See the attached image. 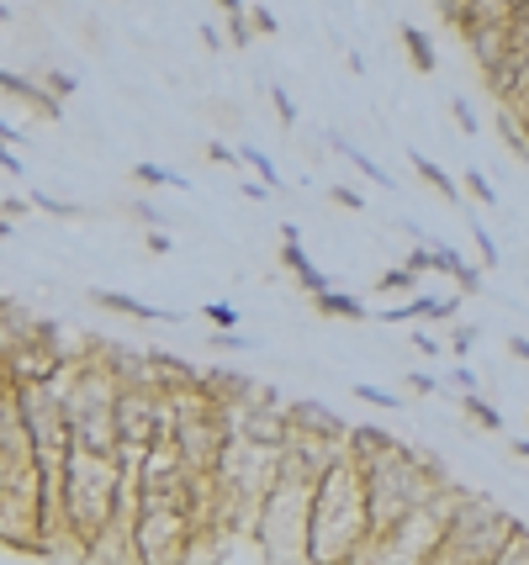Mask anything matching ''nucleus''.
Segmentation results:
<instances>
[{
  "instance_id": "nucleus-1",
  "label": "nucleus",
  "mask_w": 529,
  "mask_h": 565,
  "mask_svg": "<svg viewBox=\"0 0 529 565\" xmlns=\"http://www.w3.org/2000/svg\"><path fill=\"white\" fill-rule=\"evenodd\" d=\"M371 540V497L355 460H334L313 492V529H307V565H355L360 544Z\"/></svg>"
},
{
  "instance_id": "nucleus-2",
  "label": "nucleus",
  "mask_w": 529,
  "mask_h": 565,
  "mask_svg": "<svg viewBox=\"0 0 529 565\" xmlns=\"http://www.w3.org/2000/svg\"><path fill=\"white\" fill-rule=\"evenodd\" d=\"M117 508H123V460L96 449H70L59 476V518H64L70 555L91 561V544L112 529Z\"/></svg>"
},
{
  "instance_id": "nucleus-3",
  "label": "nucleus",
  "mask_w": 529,
  "mask_h": 565,
  "mask_svg": "<svg viewBox=\"0 0 529 565\" xmlns=\"http://www.w3.org/2000/svg\"><path fill=\"white\" fill-rule=\"evenodd\" d=\"M53 386H59V402H64V423H70L75 449H96V455H117L123 449V439H117V402H123L117 370L102 365L85 349V354L64 360Z\"/></svg>"
},
{
  "instance_id": "nucleus-4",
  "label": "nucleus",
  "mask_w": 529,
  "mask_h": 565,
  "mask_svg": "<svg viewBox=\"0 0 529 565\" xmlns=\"http://www.w3.org/2000/svg\"><path fill=\"white\" fill-rule=\"evenodd\" d=\"M366 476V497H371V534L377 529H398L403 518H413L419 508H429L434 497L451 487V476L440 470L434 455L398 444L392 455H381L377 466L360 470Z\"/></svg>"
},
{
  "instance_id": "nucleus-5",
  "label": "nucleus",
  "mask_w": 529,
  "mask_h": 565,
  "mask_svg": "<svg viewBox=\"0 0 529 565\" xmlns=\"http://www.w3.org/2000/svg\"><path fill=\"white\" fill-rule=\"evenodd\" d=\"M461 502H466V487H455L451 481L429 508H419L413 518H403L398 529H377L371 540L360 544L355 565H429V555L440 550V540H445V529H451V518H455Z\"/></svg>"
},
{
  "instance_id": "nucleus-6",
  "label": "nucleus",
  "mask_w": 529,
  "mask_h": 565,
  "mask_svg": "<svg viewBox=\"0 0 529 565\" xmlns=\"http://www.w3.org/2000/svg\"><path fill=\"white\" fill-rule=\"evenodd\" d=\"M519 529H525V523H519V518H508L493 497L466 492V502L455 508L451 529H445L440 550L429 555V565H498L504 544L514 540Z\"/></svg>"
},
{
  "instance_id": "nucleus-7",
  "label": "nucleus",
  "mask_w": 529,
  "mask_h": 565,
  "mask_svg": "<svg viewBox=\"0 0 529 565\" xmlns=\"http://www.w3.org/2000/svg\"><path fill=\"white\" fill-rule=\"evenodd\" d=\"M313 492H318V481H292V476H281L276 492L260 502V518H254L250 534L271 565H307Z\"/></svg>"
},
{
  "instance_id": "nucleus-8",
  "label": "nucleus",
  "mask_w": 529,
  "mask_h": 565,
  "mask_svg": "<svg viewBox=\"0 0 529 565\" xmlns=\"http://www.w3.org/2000/svg\"><path fill=\"white\" fill-rule=\"evenodd\" d=\"M197 518L191 508H176V502H144L138 508V561L144 565H191V544H197Z\"/></svg>"
},
{
  "instance_id": "nucleus-9",
  "label": "nucleus",
  "mask_w": 529,
  "mask_h": 565,
  "mask_svg": "<svg viewBox=\"0 0 529 565\" xmlns=\"http://www.w3.org/2000/svg\"><path fill=\"white\" fill-rule=\"evenodd\" d=\"M286 423H292V434L334 444V449H345V439H350V423L339 418L334 407H324V402H286Z\"/></svg>"
},
{
  "instance_id": "nucleus-10",
  "label": "nucleus",
  "mask_w": 529,
  "mask_h": 565,
  "mask_svg": "<svg viewBox=\"0 0 529 565\" xmlns=\"http://www.w3.org/2000/svg\"><path fill=\"white\" fill-rule=\"evenodd\" d=\"M281 270L297 275V286H303L307 296H324L334 291V275H324L313 259H307L303 248V233H297V222H281Z\"/></svg>"
},
{
  "instance_id": "nucleus-11",
  "label": "nucleus",
  "mask_w": 529,
  "mask_h": 565,
  "mask_svg": "<svg viewBox=\"0 0 529 565\" xmlns=\"http://www.w3.org/2000/svg\"><path fill=\"white\" fill-rule=\"evenodd\" d=\"M0 96H6V100H22L27 111H38L43 122H59V117H64V100L53 96L43 79H32V74L0 70Z\"/></svg>"
},
{
  "instance_id": "nucleus-12",
  "label": "nucleus",
  "mask_w": 529,
  "mask_h": 565,
  "mask_svg": "<svg viewBox=\"0 0 529 565\" xmlns=\"http://www.w3.org/2000/svg\"><path fill=\"white\" fill-rule=\"evenodd\" d=\"M202 392L218 402V407H250L254 396L265 392L254 375H244V370H233V365H212V370H202Z\"/></svg>"
},
{
  "instance_id": "nucleus-13",
  "label": "nucleus",
  "mask_w": 529,
  "mask_h": 565,
  "mask_svg": "<svg viewBox=\"0 0 529 565\" xmlns=\"http://www.w3.org/2000/svg\"><path fill=\"white\" fill-rule=\"evenodd\" d=\"M455 312H461V296H408L403 307H387L381 312V322H413V318H424V322H451Z\"/></svg>"
},
{
  "instance_id": "nucleus-14",
  "label": "nucleus",
  "mask_w": 529,
  "mask_h": 565,
  "mask_svg": "<svg viewBox=\"0 0 529 565\" xmlns=\"http://www.w3.org/2000/svg\"><path fill=\"white\" fill-rule=\"evenodd\" d=\"M91 301L102 312H117V318H133V322H180V312L170 307H154L144 296H127V291H91Z\"/></svg>"
},
{
  "instance_id": "nucleus-15",
  "label": "nucleus",
  "mask_w": 529,
  "mask_h": 565,
  "mask_svg": "<svg viewBox=\"0 0 529 565\" xmlns=\"http://www.w3.org/2000/svg\"><path fill=\"white\" fill-rule=\"evenodd\" d=\"M403 439H392V434H381V428H350V439H345V460H355V466H377L381 455H392Z\"/></svg>"
},
{
  "instance_id": "nucleus-16",
  "label": "nucleus",
  "mask_w": 529,
  "mask_h": 565,
  "mask_svg": "<svg viewBox=\"0 0 529 565\" xmlns=\"http://www.w3.org/2000/svg\"><path fill=\"white\" fill-rule=\"evenodd\" d=\"M408 164H413V174H419V180H424V185H429V191H434L440 201H451V206H461V185H455V174L445 170V164H434V159H424L419 148H408Z\"/></svg>"
},
{
  "instance_id": "nucleus-17",
  "label": "nucleus",
  "mask_w": 529,
  "mask_h": 565,
  "mask_svg": "<svg viewBox=\"0 0 529 565\" xmlns=\"http://www.w3.org/2000/svg\"><path fill=\"white\" fill-rule=\"evenodd\" d=\"M328 148H334V153H339V159H350L355 170L366 174V180H371V185H381V191H392V174L381 170L377 159H371V153H366V148H355L350 138H339V132H328Z\"/></svg>"
},
{
  "instance_id": "nucleus-18",
  "label": "nucleus",
  "mask_w": 529,
  "mask_h": 565,
  "mask_svg": "<svg viewBox=\"0 0 529 565\" xmlns=\"http://www.w3.org/2000/svg\"><path fill=\"white\" fill-rule=\"evenodd\" d=\"M313 307H318L324 318H339V322H366V318H371V312H366V301H360V296H350V291H339V286H334V291H324V296H313Z\"/></svg>"
},
{
  "instance_id": "nucleus-19",
  "label": "nucleus",
  "mask_w": 529,
  "mask_h": 565,
  "mask_svg": "<svg viewBox=\"0 0 529 565\" xmlns=\"http://www.w3.org/2000/svg\"><path fill=\"white\" fill-rule=\"evenodd\" d=\"M398 38H403V49H408V58H413V70H419V74H434V70H440V53H434V43H429L424 26L403 22V32H398Z\"/></svg>"
},
{
  "instance_id": "nucleus-20",
  "label": "nucleus",
  "mask_w": 529,
  "mask_h": 565,
  "mask_svg": "<svg viewBox=\"0 0 529 565\" xmlns=\"http://www.w3.org/2000/svg\"><path fill=\"white\" fill-rule=\"evenodd\" d=\"M377 296H419V275L408 265H392V270L377 275Z\"/></svg>"
},
{
  "instance_id": "nucleus-21",
  "label": "nucleus",
  "mask_w": 529,
  "mask_h": 565,
  "mask_svg": "<svg viewBox=\"0 0 529 565\" xmlns=\"http://www.w3.org/2000/svg\"><path fill=\"white\" fill-rule=\"evenodd\" d=\"M461 413L477 423V428H487V434H498V428H504V413H498V407H493L482 392L477 396H461Z\"/></svg>"
},
{
  "instance_id": "nucleus-22",
  "label": "nucleus",
  "mask_w": 529,
  "mask_h": 565,
  "mask_svg": "<svg viewBox=\"0 0 529 565\" xmlns=\"http://www.w3.org/2000/svg\"><path fill=\"white\" fill-rule=\"evenodd\" d=\"M239 164L254 170V180H265L271 191H281V170L271 164V153H265V148H239Z\"/></svg>"
},
{
  "instance_id": "nucleus-23",
  "label": "nucleus",
  "mask_w": 529,
  "mask_h": 565,
  "mask_svg": "<svg viewBox=\"0 0 529 565\" xmlns=\"http://www.w3.org/2000/svg\"><path fill=\"white\" fill-rule=\"evenodd\" d=\"M32 206H38V212H49V217H64V222L85 217V206H80V201H64V196H53V191H32Z\"/></svg>"
},
{
  "instance_id": "nucleus-24",
  "label": "nucleus",
  "mask_w": 529,
  "mask_h": 565,
  "mask_svg": "<svg viewBox=\"0 0 529 565\" xmlns=\"http://www.w3.org/2000/svg\"><path fill=\"white\" fill-rule=\"evenodd\" d=\"M197 318L212 322V333H239V307H233V301H207Z\"/></svg>"
},
{
  "instance_id": "nucleus-25",
  "label": "nucleus",
  "mask_w": 529,
  "mask_h": 565,
  "mask_svg": "<svg viewBox=\"0 0 529 565\" xmlns=\"http://www.w3.org/2000/svg\"><path fill=\"white\" fill-rule=\"evenodd\" d=\"M133 180H138V185H170V191H186V174L165 170V164H133Z\"/></svg>"
},
{
  "instance_id": "nucleus-26",
  "label": "nucleus",
  "mask_w": 529,
  "mask_h": 565,
  "mask_svg": "<svg viewBox=\"0 0 529 565\" xmlns=\"http://www.w3.org/2000/svg\"><path fill=\"white\" fill-rule=\"evenodd\" d=\"M466 233H472V244H477L482 265H487V270H498V259H504V254H498V244H493V233H487L482 222H472V217H466Z\"/></svg>"
},
{
  "instance_id": "nucleus-27",
  "label": "nucleus",
  "mask_w": 529,
  "mask_h": 565,
  "mask_svg": "<svg viewBox=\"0 0 529 565\" xmlns=\"http://www.w3.org/2000/svg\"><path fill=\"white\" fill-rule=\"evenodd\" d=\"M127 217H138L144 227H149V233H159V227L170 222L165 212H159V206H154V201H144V196H133V201H127Z\"/></svg>"
},
{
  "instance_id": "nucleus-28",
  "label": "nucleus",
  "mask_w": 529,
  "mask_h": 565,
  "mask_svg": "<svg viewBox=\"0 0 529 565\" xmlns=\"http://www.w3.org/2000/svg\"><path fill=\"white\" fill-rule=\"evenodd\" d=\"M466 196L477 201V206H498V191H493V180L482 170H466Z\"/></svg>"
},
{
  "instance_id": "nucleus-29",
  "label": "nucleus",
  "mask_w": 529,
  "mask_h": 565,
  "mask_svg": "<svg viewBox=\"0 0 529 565\" xmlns=\"http://www.w3.org/2000/svg\"><path fill=\"white\" fill-rule=\"evenodd\" d=\"M413 275H440V254H434V244H413V254L403 259Z\"/></svg>"
},
{
  "instance_id": "nucleus-30",
  "label": "nucleus",
  "mask_w": 529,
  "mask_h": 565,
  "mask_svg": "<svg viewBox=\"0 0 529 565\" xmlns=\"http://www.w3.org/2000/svg\"><path fill=\"white\" fill-rule=\"evenodd\" d=\"M355 396H360L366 407H381V413H392V407H403V402H398V396L387 392V386H371V381H360V386H355Z\"/></svg>"
},
{
  "instance_id": "nucleus-31",
  "label": "nucleus",
  "mask_w": 529,
  "mask_h": 565,
  "mask_svg": "<svg viewBox=\"0 0 529 565\" xmlns=\"http://www.w3.org/2000/svg\"><path fill=\"white\" fill-rule=\"evenodd\" d=\"M271 106H276V122L281 127H297V100L286 85H271Z\"/></svg>"
},
{
  "instance_id": "nucleus-32",
  "label": "nucleus",
  "mask_w": 529,
  "mask_h": 565,
  "mask_svg": "<svg viewBox=\"0 0 529 565\" xmlns=\"http://www.w3.org/2000/svg\"><path fill=\"white\" fill-rule=\"evenodd\" d=\"M498 565H529V529H519V534H514V540L504 544Z\"/></svg>"
},
{
  "instance_id": "nucleus-33",
  "label": "nucleus",
  "mask_w": 529,
  "mask_h": 565,
  "mask_svg": "<svg viewBox=\"0 0 529 565\" xmlns=\"http://www.w3.org/2000/svg\"><path fill=\"white\" fill-rule=\"evenodd\" d=\"M445 386H451V392H461V396H477L482 386H477V370L472 365H455L451 375H445Z\"/></svg>"
},
{
  "instance_id": "nucleus-34",
  "label": "nucleus",
  "mask_w": 529,
  "mask_h": 565,
  "mask_svg": "<svg viewBox=\"0 0 529 565\" xmlns=\"http://www.w3.org/2000/svg\"><path fill=\"white\" fill-rule=\"evenodd\" d=\"M477 339H482V328H472V322H466V328H455V333H451V344H445V349H451L455 360H466V354L477 349Z\"/></svg>"
},
{
  "instance_id": "nucleus-35",
  "label": "nucleus",
  "mask_w": 529,
  "mask_h": 565,
  "mask_svg": "<svg viewBox=\"0 0 529 565\" xmlns=\"http://www.w3.org/2000/svg\"><path fill=\"white\" fill-rule=\"evenodd\" d=\"M250 26L260 32V38H281V22L271 6H250Z\"/></svg>"
},
{
  "instance_id": "nucleus-36",
  "label": "nucleus",
  "mask_w": 529,
  "mask_h": 565,
  "mask_svg": "<svg viewBox=\"0 0 529 565\" xmlns=\"http://www.w3.org/2000/svg\"><path fill=\"white\" fill-rule=\"evenodd\" d=\"M43 85H49V90H53L59 100L75 96V74H70V70H43Z\"/></svg>"
},
{
  "instance_id": "nucleus-37",
  "label": "nucleus",
  "mask_w": 529,
  "mask_h": 565,
  "mask_svg": "<svg viewBox=\"0 0 529 565\" xmlns=\"http://www.w3.org/2000/svg\"><path fill=\"white\" fill-rule=\"evenodd\" d=\"M451 117H455V127H461V132H466V138H472V132H477V111H472V106H466V96H451Z\"/></svg>"
},
{
  "instance_id": "nucleus-38",
  "label": "nucleus",
  "mask_w": 529,
  "mask_h": 565,
  "mask_svg": "<svg viewBox=\"0 0 529 565\" xmlns=\"http://www.w3.org/2000/svg\"><path fill=\"white\" fill-rule=\"evenodd\" d=\"M223 22H228V43H233V49H250V43H254L250 17H223Z\"/></svg>"
},
{
  "instance_id": "nucleus-39",
  "label": "nucleus",
  "mask_w": 529,
  "mask_h": 565,
  "mask_svg": "<svg viewBox=\"0 0 529 565\" xmlns=\"http://www.w3.org/2000/svg\"><path fill=\"white\" fill-rule=\"evenodd\" d=\"M328 201H334V206H345V212H366V196H360L355 185H334V191H328Z\"/></svg>"
},
{
  "instance_id": "nucleus-40",
  "label": "nucleus",
  "mask_w": 529,
  "mask_h": 565,
  "mask_svg": "<svg viewBox=\"0 0 529 565\" xmlns=\"http://www.w3.org/2000/svg\"><path fill=\"white\" fill-rule=\"evenodd\" d=\"M212 349H223V354H250L254 339H244V333H212Z\"/></svg>"
},
{
  "instance_id": "nucleus-41",
  "label": "nucleus",
  "mask_w": 529,
  "mask_h": 565,
  "mask_svg": "<svg viewBox=\"0 0 529 565\" xmlns=\"http://www.w3.org/2000/svg\"><path fill=\"white\" fill-rule=\"evenodd\" d=\"M408 392H413V396H434V392H440V381H434L429 370H408Z\"/></svg>"
},
{
  "instance_id": "nucleus-42",
  "label": "nucleus",
  "mask_w": 529,
  "mask_h": 565,
  "mask_svg": "<svg viewBox=\"0 0 529 565\" xmlns=\"http://www.w3.org/2000/svg\"><path fill=\"white\" fill-rule=\"evenodd\" d=\"M413 349H419V354H424V360H440V354H445V344H440V339H429L424 328H419V333H413Z\"/></svg>"
},
{
  "instance_id": "nucleus-43",
  "label": "nucleus",
  "mask_w": 529,
  "mask_h": 565,
  "mask_svg": "<svg viewBox=\"0 0 529 565\" xmlns=\"http://www.w3.org/2000/svg\"><path fill=\"white\" fill-rule=\"evenodd\" d=\"M239 196H244V201H271L276 191H271L265 180H244V185H239Z\"/></svg>"
},
{
  "instance_id": "nucleus-44",
  "label": "nucleus",
  "mask_w": 529,
  "mask_h": 565,
  "mask_svg": "<svg viewBox=\"0 0 529 565\" xmlns=\"http://www.w3.org/2000/svg\"><path fill=\"white\" fill-rule=\"evenodd\" d=\"M207 159H212V164H239V148H228V143H207Z\"/></svg>"
},
{
  "instance_id": "nucleus-45",
  "label": "nucleus",
  "mask_w": 529,
  "mask_h": 565,
  "mask_svg": "<svg viewBox=\"0 0 529 565\" xmlns=\"http://www.w3.org/2000/svg\"><path fill=\"white\" fill-rule=\"evenodd\" d=\"M202 43H207V49H212V53H218V49H223V43H228V32H223V26H218V22H202Z\"/></svg>"
},
{
  "instance_id": "nucleus-46",
  "label": "nucleus",
  "mask_w": 529,
  "mask_h": 565,
  "mask_svg": "<svg viewBox=\"0 0 529 565\" xmlns=\"http://www.w3.org/2000/svg\"><path fill=\"white\" fill-rule=\"evenodd\" d=\"M144 244H149V254H170V248H176V238H170V233H165V227H159V233H149V238H144Z\"/></svg>"
},
{
  "instance_id": "nucleus-47",
  "label": "nucleus",
  "mask_w": 529,
  "mask_h": 565,
  "mask_svg": "<svg viewBox=\"0 0 529 565\" xmlns=\"http://www.w3.org/2000/svg\"><path fill=\"white\" fill-rule=\"evenodd\" d=\"M27 206H32V196H6L0 201V212H6V217H22Z\"/></svg>"
},
{
  "instance_id": "nucleus-48",
  "label": "nucleus",
  "mask_w": 529,
  "mask_h": 565,
  "mask_svg": "<svg viewBox=\"0 0 529 565\" xmlns=\"http://www.w3.org/2000/svg\"><path fill=\"white\" fill-rule=\"evenodd\" d=\"M508 354H514V360H525V365H529V333H514V339H508Z\"/></svg>"
},
{
  "instance_id": "nucleus-49",
  "label": "nucleus",
  "mask_w": 529,
  "mask_h": 565,
  "mask_svg": "<svg viewBox=\"0 0 529 565\" xmlns=\"http://www.w3.org/2000/svg\"><path fill=\"white\" fill-rule=\"evenodd\" d=\"M0 170H6V174H22V159H17V153H11L6 143H0Z\"/></svg>"
},
{
  "instance_id": "nucleus-50",
  "label": "nucleus",
  "mask_w": 529,
  "mask_h": 565,
  "mask_svg": "<svg viewBox=\"0 0 529 565\" xmlns=\"http://www.w3.org/2000/svg\"><path fill=\"white\" fill-rule=\"evenodd\" d=\"M0 143H6V148H22V132L6 122V117H0Z\"/></svg>"
},
{
  "instance_id": "nucleus-51",
  "label": "nucleus",
  "mask_w": 529,
  "mask_h": 565,
  "mask_svg": "<svg viewBox=\"0 0 529 565\" xmlns=\"http://www.w3.org/2000/svg\"><path fill=\"white\" fill-rule=\"evenodd\" d=\"M218 11H223V17H250V6H244V0H218Z\"/></svg>"
},
{
  "instance_id": "nucleus-52",
  "label": "nucleus",
  "mask_w": 529,
  "mask_h": 565,
  "mask_svg": "<svg viewBox=\"0 0 529 565\" xmlns=\"http://www.w3.org/2000/svg\"><path fill=\"white\" fill-rule=\"evenodd\" d=\"M508 449H514L519 460H529V439H514V444H508Z\"/></svg>"
},
{
  "instance_id": "nucleus-53",
  "label": "nucleus",
  "mask_w": 529,
  "mask_h": 565,
  "mask_svg": "<svg viewBox=\"0 0 529 565\" xmlns=\"http://www.w3.org/2000/svg\"><path fill=\"white\" fill-rule=\"evenodd\" d=\"M11 233H17V227H11V217L0 212V238H11Z\"/></svg>"
},
{
  "instance_id": "nucleus-54",
  "label": "nucleus",
  "mask_w": 529,
  "mask_h": 565,
  "mask_svg": "<svg viewBox=\"0 0 529 565\" xmlns=\"http://www.w3.org/2000/svg\"><path fill=\"white\" fill-rule=\"evenodd\" d=\"M0 22H11V6H0Z\"/></svg>"
}]
</instances>
